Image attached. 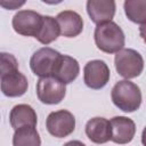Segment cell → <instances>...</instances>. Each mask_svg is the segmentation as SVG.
Returning a JSON list of instances; mask_svg holds the SVG:
<instances>
[{"mask_svg":"<svg viewBox=\"0 0 146 146\" xmlns=\"http://www.w3.org/2000/svg\"><path fill=\"white\" fill-rule=\"evenodd\" d=\"M94 38L97 48L106 54L119 52L123 49L125 42L122 29L114 22H107L97 25Z\"/></svg>","mask_w":146,"mask_h":146,"instance_id":"cell-1","label":"cell"},{"mask_svg":"<svg viewBox=\"0 0 146 146\" xmlns=\"http://www.w3.org/2000/svg\"><path fill=\"white\" fill-rule=\"evenodd\" d=\"M111 98L119 110L127 113L137 111L141 104V92L139 87L129 80L116 82L112 88Z\"/></svg>","mask_w":146,"mask_h":146,"instance_id":"cell-2","label":"cell"},{"mask_svg":"<svg viewBox=\"0 0 146 146\" xmlns=\"http://www.w3.org/2000/svg\"><path fill=\"white\" fill-rule=\"evenodd\" d=\"M60 56L62 54L52 48H40L32 55L30 59V67L32 72L40 78L52 76Z\"/></svg>","mask_w":146,"mask_h":146,"instance_id":"cell-3","label":"cell"},{"mask_svg":"<svg viewBox=\"0 0 146 146\" xmlns=\"http://www.w3.org/2000/svg\"><path fill=\"white\" fill-rule=\"evenodd\" d=\"M114 63L116 72L125 79L137 78L144 70V59L138 51L129 48L116 52Z\"/></svg>","mask_w":146,"mask_h":146,"instance_id":"cell-4","label":"cell"},{"mask_svg":"<svg viewBox=\"0 0 146 146\" xmlns=\"http://www.w3.org/2000/svg\"><path fill=\"white\" fill-rule=\"evenodd\" d=\"M66 94L65 83L54 76L40 78L36 82V96L39 100L47 105L59 104Z\"/></svg>","mask_w":146,"mask_h":146,"instance_id":"cell-5","label":"cell"},{"mask_svg":"<svg viewBox=\"0 0 146 146\" xmlns=\"http://www.w3.org/2000/svg\"><path fill=\"white\" fill-rule=\"evenodd\" d=\"M46 128L51 136L57 138H65L74 131L75 117L71 112L66 110L51 112L46 120Z\"/></svg>","mask_w":146,"mask_h":146,"instance_id":"cell-6","label":"cell"},{"mask_svg":"<svg viewBox=\"0 0 146 146\" xmlns=\"http://www.w3.org/2000/svg\"><path fill=\"white\" fill-rule=\"evenodd\" d=\"M43 16L33 10H19L13 17V27L16 33L24 36H34L40 32Z\"/></svg>","mask_w":146,"mask_h":146,"instance_id":"cell-7","label":"cell"},{"mask_svg":"<svg viewBox=\"0 0 146 146\" xmlns=\"http://www.w3.org/2000/svg\"><path fill=\"white\" fill-rule=\"evenodd\" d=\"M110 68L104 60L94 59L88 62L83 68V80L87 87L94 90L104 88L110 81Z\"/></svg>","mask_w":146,"mask_h":146,"instance_id":"cell-8","label":"cell"},{"mask_svg":"<svg viewBox=\"0 0 146 146\" xmlns=\"http://www.w3.org/2000/svg\"><path fill=\"white\" fill-rule=\"evenodd\" d=\"M0 82L1 91L7 97H21L26 92L29 87L26 76L18 70L1 73Z\"/></svg>","mask_w":146,"mask_h":146,"instance_id":"cell-9","label":"cell"},{"mask_svg":"<svg viewBox=\"0 0 146 146\" xmlns=\"http://www.w3.org/2000/svg\"><path fill=\"white\" fill-rule=\"evenodd\" d=\"M116 5L113 0H89L87 1V13L90 19L97 25L112 22L115 15Z\"/></svg>","mask_w":146,"mask_h":146,"instance_id":"cell-10","label":"cell"},{"mask_svg":"<svg viewBox=\"0 0 146 146\" xmlns=\"http://www.w3.org/2000/svg\"><path fill=\"white\" fill-rule=\"evenodd\" d=\"M112 138L111 140L115 144H128L130 143L136 133L135 122L127 116H115L111 121Z\"/></svg>","mask_w":146,"mask_h":146,"instance_id":"cell-11","label":"cell"},{"mask_svg":"<svg viewBox=\"0 0 146 146\" xmlns=\"http://www.w3.org/2000/svg\"><path fill=\"white\" fill-rule=\"evenodd\" d=\"M86 135L95 144H105L112 138L111 122L105 117H92L86 124Z\"/></svg>","mask_w":146,"mask_h":146,"instance_id":"cell-12","label":"cell"},{"mask_svg":"<svg viewBox=\"0 0 146 146\" xmlns=\"http://www.w3.org/2000/svg\"><path fill=\"white\" fill-rule=\"evenodd\" d=\"M56 21L58 22L60 34L66 38L78 36L83 30V19L82 17L73 10H64L60 11L56 16Z\"/></svg>","mask_w":146,"mask_h":146,"instance_id":"cell-13","label":"cell"},{"mask_svg":"<svg viewBox=\"0 0 146 146\" xmlns=\"http://www.w3.org/2000/svg\"><path fill=\"white\" fill-rule=\"evenodd\" d=\"M36 120L38 117L35 111L27 104H18L14 106L9 114L10 125L15 130L22 127H35Z\"/></svg>","mask_w":146,"mask_h":146,"instance_id":"cell-14","label":"cell"},{"mask_svg":"<svg viewBox=\"0 0 146 146\" xmlns=\"http://www.w3.org/2000/svg\"><path fill=\"white\" fill-rule=\"evenodd\" d=\"M79 73H80V66L78 60L71 56L62 55L52 76L58 79L63 83L67 84L73 82L78 78Z\"/></svg>","mask_w":146,"mask_h":146,"instance_id":"cell-15","label":"cell"},{"mask_svg":"<svg viewBox=\"0 0 146 146\" xmlns=\"http://www.w3.org/2000/svg\"><path fill=\"white\" fill-rule=\"evenodd\" d=\"M13 146H41V139L35 127H22L15 130Z\"/></svg>","mask_w":146,"mask_h":146,"instance_id":"cell-16","label":"cell"},{"mask_svg":"<svg viewBox=\"0 0 146 146\" xmlns=\"http://www.w3.org/2000/svg\"><path fill=\"white\" fill-rule=\"evenodd\" d=\"M59 34H60V29L56 18L51 16H43L42 26L35 39L42 44H49L52 41H55Z\"/></svg>","mask_w":146,"mask_h":146,"instance_id":"cell-17","label":"cell"},{"mask_svg":"<svg viewBox=\"0 0 146 146\" xmlns=\"http://www.w3.org/2000/svg\"><path fill=\"white\" fill-rule=\"evenodd\" d=\"M124 13L129 21L136 24L146 23V0H127L124 1Z\"/></svg>","mask_w":146,"mask_h":146,"instance_id":"cell-18","label":"cell"},{"mask_svg":"<svg viewBox=\"0 0 146 146\" xmlns=\"http://www.w3.org/2000/svg\"><path fill=\"white\" fill-rule=\"evenodd\" d=\"M18 70V63L11 54L1 52V73Z\"/></svg>","mask_w":146,"mask_h":146,"instance_id":"cell-19","label":"cell"},{"mask_svg":"<svg viewBox=\"0 0 146 146\" xmlns=\"http://www.w3.org/2000/svg\"><path fill=\"white\" fill-rule=\"evenodd\" d=\"M25 3V1H9V2H6V1H1L0 5L9 10H13V9H16L21 6H23Z\"/></svg>","mask_w":146,"mask_h":146,"instance_id":"cell-20","label":"cell"},{"mask_svg":"<svg viewBox=\"0 0 146 146\" xmlns=\"http://www.w3.org/2000/svg\"><path fill=\"white\" fill-rule=\"evenodd\" d=\"M139 34H140L141 39L146 42V23L143 24V25H140V27H139Z\"/></svg>","mask_w":146,"mask_h":146,"instance_id":"cell-21","label":"cell"},{"mask_svg":"<svg viewBox=\"0 0 146 146\" xmlns=\"http://www.w3.org/2000/svg\"><path fill=\"white\" fill-rule=\"evenodd\" d=\"M64 146H86V145L80 140H71V141H67L66 144H64Z\"/></svg>","mask_w":146,"mask_h":146,"instance_id":"cell-22","label":"cell"},{"mask_svg":"<svg viewBox=\"0 0 146 146\" xmlns=\"http://www.w3.org/2000/svg\"><path fill=\"white\" fill-rule=\"evenodd\" d=\"M141 144H143L144 146H146V127L144 128L143 133H141Z\"/></svg>","mask_w":146,"mask_h":146,"instance_id":"cell-23","label":"cell"}]
</instances>
